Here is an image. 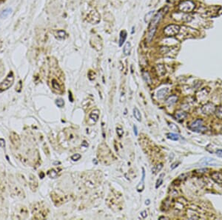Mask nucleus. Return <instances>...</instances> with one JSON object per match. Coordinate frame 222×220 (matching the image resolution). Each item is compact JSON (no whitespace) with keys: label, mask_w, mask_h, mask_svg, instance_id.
Wrapping results in <instances>:
<instances>
[{"label":"nucleus","mask_w":222,"mask_h":220,"mask_svg":"<svg viewBox=\"0 0 222 220\" xmlns=\"http://www.w3.org/2000/svg\"><path fill=\"white\" fill-rule=\"evenodd\" d=\"M141 216L142 217V218H143V219H145V218H147V211H142V212L141 213Z\"/></svg>","instance_id":"f704fd0d"},{"label":"nucleus","mask_w":222,"mask_h":220,"mask_svg":"<svg viewBox=\"0 0 222 220\" xmlns=\"http://www.w3.org/2000/svg\"><path fill=\"white\" fill-rule=\"evenodd\" d=\"M162 167H163V165L162 164V163H160V164H159V165H157V166H156L155 167V168H154V170H156L155 171H154V173H156V172H159L162 169Z\"/></svg>","instance_id":"2f4dec72"},{"label":"nucleus","mask_w":222,"mask_h":220,"mask_svg":"<svg viewBox=\"0 0 222 220\" xmlns=\"http://www.w3.org/2000/svg\"><path fill=\"white\" fill-rule=\"evenodd\" d=\"M66 36H67V34H66L65 31H61V30L57 31V36H58V39H64V38L66 37Z\"/></svg>","instance_id":"393cba45"},{"label":"nucleus","mask_w":222,"mask_h":220,"mask_svg":"<svg viewBox=\"0 0 222 220\" xmlns=\"http://www.w3.org/2000/svg\"><path fill=\"white\" fill-rule=\"evenodd\" d=\"M180 164V162H175L174 164H172V165H171V169L172 170H173V169H175V167H178V165Z\"/></svg>","instance_id":"c9c22d12"},{"label":"nucleus","mask_w":222,"mask_h":220,"mask_svg":"<svg viewBox=\"0 0 222 220\" xmlns=\"http://www.w3.org/2000/svg\"><path fill=\"white\" fill-rule=\"evenodd\" d=\"M69 99L70 100V102H73V99L72 94H71V93L70 91H69Z\"/></svg>","instance_id":"58836bf2"},{"label":"nucleus","mask_w":222,"mask_h":220,"mask_svg":"<svg viewBox=\"0 0 222 220\" xmlns=\"http://www.w3.org/2000/svg\"><path fill=\"white\" fill-rule=\"evenodd\" d=\"M215 113L216 115V116L219 118V119H222V106H220L218 108L216 109V111H215Z\"/></svg>","instance_id":"a878e982"},{"label":"nucleus","mask_w":222,"mask_h":220,"mask_svg":"<svg viewBox=\"0 0 222 220\" xmlns=\"http://www.w3.org/2000/svg\"><path fill=\"white\" fill-rule=\"evenodd\" d=\"M0 147L1 148H5V141L4 139H1L0 138Z\"/></svg>","instance_id":"473e14b6"},{"label":"nucleus","mask_w":222,"mask_h":220,"mask_svg":"<svg viewBox=\"0 0 222 220\" xmlns=\"http://www.w3.org/2000/svg\"><path fill=\"white\" fill-rule=\"evenodd\" d=\"M10 140L12 143V145L16 148H19L20 144H21V141H20V138L19 136V135L15 133V132H12L10 135Z\"/></svg>","instance_id":"0eeeda50"},{"label":"nucleus","mask_w":222,"mask_h":220,"mask_svg":"<svg viewBox=\"0 0 222 220\" xmlns=\"http://www.w3.org/2000/svg\"><path fill=\"white\" fill-rule=\"evenodd\" d=\"M162 16H163V12L162 10H160L152 18L149 28H148V34L147 36V39L149 42H150L152 41V39H153L156 31V29H157L158 24L159 23L161 19L162 18Z\"/></svg>","instance_id":"f257e3e1"},{"label":"nucleus","mask_w":222,"mask_h":220,"mask_svg":"<svg viewBox=\"0 0 222 220\" xmlns=\"http://www.w3.org/2000/svg\"><path fill=\"white\" fill-rule=\"evenodd\" d=\"M145 204H146V205H149V204H150V200H149V199H147V200L146 201Z\"/></svg>","instance_id":"a19ab883"},{"label":"nucleus","mask_w":222,"mask_h":220,"mask_svg":"<svg viewBox=\"0 0 222 220\" xmlns=\"http://www.w3.org/2000/svg\"><path fill=\"white\" fill-rule=\"evenodd\" d=\"M133 130H134V133H135V135L137 136V135H138V130H137V127H136V125L133 126Z\"/></svg>","instance_id":"4c0bfd02"},{"label":"nucleus","mask_w":222,"mask_h":220,"mask_svg":"<svg viewBox=\"0 0 222 220\" xmlns=\"http://www.w3.org/2000/svg\"><path fill=\"white\" fill-rule=\"evenodd\" d=\"M168 1H171V2H172V1H174L175 0H168Z\"/></svg>","instance_id":"79ce46f5"},{"label":"nucleus","mask_w":222,"mask_h":220,"mask_svg":"<svg viewBox=\"0 0 222 220\" xmlns=\"http://www.w3.org/2000/svg\"><path fill=\"white\" fill-rule=\"evenodd\" d=\"M155 11H150V13H148L146 16H145V18H144V22H149L150 20L152 19L153 18V14L154 13Z\"/></svg>","instance_id":"cd10ccee"},{"label":"nucleus","mask_w":222,"mask_h":220,"mask_svg":"<svg viewBox=\"0 0 222 220\" xmlns=\"http://www.w3.org/2000/svg\"><path fill=\"white\" fill-rule=\"evenodd\" d=\"M14 74L13 71H10L7 76H6V78L0 83V93L4 92L7 90H8L13 85L14 82Z\"/></svg>","instance_id":"f03ea898"},{"label":"nucleus","mask_w":222,"mask_h":220,"mask_svg":"<svg viewBox=\"0 0 222 220\" xmlns=\"http://www.w3.org/2000/svg\"><path fill=\"white\" fill-rule=\"evenodd\" d=\"M81 157H82V156L79 154H75L71 157V159L73 161H78L81 159Z\"/></svg>","instance_id":"7c9ffc66"},{"label":"nucleus","mask_w":222,"mask_h":220,"mask_svg":"<svg viewBox=\"0 0 222 220\" xmlns=\"http://www.w3.org/2000/svg\"><path fill=\"white\" fill-rule=\"evenodd\" d=\"M216 155H217L219 157L222 158V149H219V150H217L216 152Z\"/></svg>","instance_id":"72a5a7b5"},{"label":"nucleus","mask_w":222,"mask_h":220,"mask_svg":"<svg viewBox=\"0 0 222 220\" xmlns=\"http://www.w3.org/2000/svg\"><path fill=\"white\" fill-rule=\"evenodd\" d=\"M165 176V174L164 173H162L160 176H159V179L157 180V182H156V188H159L161 185H162V184L163 183V177Z\"/></svg>","instance_id":"b1692460"},{"label":"nucleus","mask_w":222,"mask_h":220,"mask_svg":"<svg viewBox=\"0 0 222 220\" xmlns=\"http://www.w3.org/2000/svg\"><path fill=\"white\" fill-rule=\"evenodd\" d=\"M204 122L201 119H198L195 121H193L189 126V128L195 132H201L207 130V127H204L203 125Z\"/></svg>","instance_id":"20e7f679"},{"label":"nucleus","mask_w":222,"mask_h":220,"mask_svg":"<svg viewBox=\"0 0 222 220\" xmlns=\"http://www.w3.org/2000/svg\"><path fill=\"white\" fill-rule=\"evenodd\" d=\"M144 178H145V170L144 168H142V178H141V181L140 182L139 185L137 187V190L139 192H141L144 190Z\"/></svg>","instance_id":"9b49d317"},{"label":"nucleus","mask_w":222,"mask_h":220,"mask_svg":"<svg viewBox=\"0 0 222 220\" xmlns=\"http://www.w3.org/2000/svg\"><path fill=\"white\" fill-rule=\"evenodd\" d=\"M12 13V9L10 8H6L4 10H2L0 13V18L1 19H4L7 18L10 13Z\"/></svg>","instance_id":"f3484780"},{"label":"nucleus","mask_w":222,"mask_h":220,"mask_svg":"<svg viewBox=\"0 0 222 220\" xmlns=\"http://www.w3.org/2000/svg\"><path fill=\"white\" fill-rule=\"evenodd\" d=\"M133 116L135 117V119L138 121V122H141V115L139 110L137 108H133Z\"/></svg>","instance_id":"6ab92c4d"},{"label":"nucleus","mask_w":222,"mask_h":220,"mask_svg":"<svg viewBox=\"0 0 222 220\" xmlns=\"http://www.w3.org/2000/svg\"><path fill=\"white\" fill-rule=\"evenodd\" d=\"M142 76L144 79V81L147 83V84H151V78L149 75V73L147 72V71H144L142 73Z\"/></svg>","instance_id":"aec40b11"},{"label":"nucleus","mask_w":222,"mask_h":220,"mask_svg":"<svg viewBox=\"0 0 222 220\" xmlns=\"http://www.w3.org/2000/svg\"><path fill=\"white\" fill-rule=\"evenodd\" d=\"M216 109V106L213 103L209 102V103H207L206 105H203L202 108H201V110L202 113L204 115H211L215 113Z\"/></svg>","instance_id":"423d86ee"},{"label":"nucleus","mask_w":222,"mask_h":220,"mask_svg":"<svg viewBox=\"0 0 222 220\" xmlns=\"http://www.w3.org/2000/svg\"><path fill=\"white\" fill-rule=\"evenodd\" d=\"M130 51H131V44L130 42H127L123 48V53L124 54V55L128 56L130 55Z\"/></svg>","instance_id":"dca6fc26"},{"label":"nucleus","mask_w":222,"mask_h":220,"mask_svg":"<svg viewBox=\"0 0 222 220\" xmlns=\"http://www.w3.org/2000/svg\"><path fill=\"white\" fill-rule=\"evenodd\" d=\"M178 100V96H175V95H172V96H170L166 101V104L168 105V106H172Z\"/></svg>","instance_id":"4468645a"},{"label":"nucleus","mask_w":222,"mask_h":220,"mask_svg":"<svg viewBox=\"0 0 222 220\" xmlns=\"http://www.w3.org/2000/svg\"><path fill=\"white\" fill-rule=\"evenodd\" d=\"M48 175L51 178H52V179H56V178L57 177V176H58V173L54 169H51V170H48Z\"/></svg>","instance_id":"5701e85b"},{"label":"nucleus","mask_w":222,"mask_h":220,"mask_svg":"<svg viewBox=\"0 0 222 220\" xmlns=\"http://www.w3.org/2000/svg\"><path fill=\"white\" fill-rule=\"evenodd\" d=\"M51 88H53V90H54L56 92H61V87L60 85V84L58 83V80H56V79H53L51 82Z\"/></svg>","instance_id":"9d476101"},{"label":"nucleus","mask_w":222,"mask_h":220,"mask_svg":"<svg viewBox=\"0 0 222 220\" xmlns=\"http://www.w3.org/2000/svg\"><path fill=\"white\" fill-rule=\"evenodd\" d=\"M195 3L190 0L181 1L178 4V10L182 13H190L195 9Z\"/></svg>","instance_id":"7ed1b4c3"},{"label":"nucleus","mask_w":222,"mask_h":220,"mask_svg":"<svg viewBox=\"0 0 222 220\" xmlns=\"http://www.w3.org/2000/svg\"><path fill=\"white\" fill-rule=\"evenodd\" d=\"M168 92H169V89H168L167 88H162V89H160L159 91H157V93H156V96H157V98L159 99H163L166 96V95H167Z\"/></svg>","instance_id":"1a4fd4ad"},{"label":"nucleus","mask_w":222,"mask_h":220,"mask_svg":"<svg viewBox=\"0 0 222 220\" xmlns=\"http://www.w3.org/2000/svg\"><path fill=\"white\" fill-rule=\"evenodd\" d=\"M56 105L59 108H62L64 105V102L62 99H57L56 100Z\"/></svg>","instance_id":"c85d7f7f"},{"label":"nucleus","mask_w":222,"mask_h":220,"mask_svg":"<svg viewBox=\"0 0 222 220\" xmlns=\"http://www.w3.org/2000/svg\"><path fill=\"white\" fill-rule=\"evenodd\" d=\"M210 176H211L212 179L215 182H216L219 185H222V173L218 172V171H214L210 174Z\"/></svg>","instance_id":"6e6552de"},{"label":"nucleus","mask_w":222,"mask_h":220,"mask_svg":"<svg viewBox=\"0 0 222 220\" xmlns=\"http://www.w3.org/2000/svg\"><path fill=\"white\" fill-rule=\"evenodd\" d=\"M116 133H117V135H118L119 137H122V136H123V134H124V130H123V129H122L121 127H116Z\"/></svg>","instance_id":"c756f323"},{"label":"nucleus","mask_w":222,"mask_h":220,"mask_svg":"<svg viewBox=\"0 0 222 220\" xmlns=\"http://www.w3.org/2000/svg\"><path fill=\"white\" fill-rule=\"evenodd\" d=\"M99 110H93L90 116H89V118L93 121V122H96L99 119Z\"/></svg>","instance_id":"f8f14e48"},{"label":"nucleus","mask_w":222,"mask_h":220,"mask_svg":"<svg viewBox=\"0 0 222 220\" xmlns=\"http://www.w3.org/2000/svg\"><path fill=\"white\" fill-rule=\"evenodd\" d=\"M156 70L158 72V73L160 75V76H163L165 74V72H166V70H165V67L163 64H157L156 66Z\"/></svg>","instance_id":"a211bd4d"},{"label":"nucleus","mask_w":222,"mask_h":220,"mask_svg":"<svg viewBox=\"0 0 222 220\" xmlns=\"http://www.w3.org/2000/svg\"><path fill=\"white\" fill-rule=\"evenodd\" d=\"M169 127L170 128V130H173V131H177V132H179L180 130H179V128H178V127L176 125H175L174 123H172V122H170V123H169Z\"/></svg>","instance_id":"bb28decb"},{"label":"nucleus","mask_w":222,"mask_h":220,"mask_svg":"<svg viewBox=\"0 0 222 220\" xmlns=\"http://www.w3.org/2000/svg\"><path fill=\"white\" fill-rule=\"evenodd\" d=\"M127 33L126 31H121L120 33V39H119V46H122L127 39Z\"/></svg>","instance_id":"2eb2a0df"},{"label":"nucleus","mask_w":222,"mask_h":220,"mask_svg":"<svg viewBox=\"0 0 222 220\" xmlns=\"http://www.w3.org/2000/svg\"><path fill=\"white\" fill-rule=\"evenodd\" d=\"M180 32V27L177 25H169L164 29V33L166 36H174Z\"/></svg>","instance_id":"39448f33"},{"label":"nucleus","mask_w":222,"mask_h":220,"mask_svg":"<svg viewBox=\"0 0 222 220\" xmlns=\"http://www.w3.org/2000/svg\"><path fill=\"white\" fill-rule=\"evenodd\" d=\"M162 219H165V220H168V218H167V217H159V220H162Z\"/></svg>","instance_id":"ea45409f"},{"label":"nucleus","mask_w":222,"mask_h":220,"mask_svg":"<svg viewBox=\"0 0 222 220\" xmlns=\"http://www.w3.org/2000/svg\"><path fill=\"white\" fill-rule=\"evenodd\" d=\"M166 136L168 139L173 140V141H177L179 139V136L176 133H169L166 134Z\"/></svg>","instance_id":"412c9836"},{"label":"nucleus","mask_w":222,"mask_h":220,"mask_svg":"<svg viewBox=\"0 0 222 220\" xmlns=\"http://www.w3.org/2000/svg\"><path fill=\"white\" fill-rule=\"evenodd\" d=\"M207 170H208V169H207V168L205 169V168H204V169H200V170H197L196 171H197V172H198V173H204V172H206Z\"/></svg>","instance_id":"e433bc0d"},{"label":"nucleus","mask_w":222,"mask_h":220,"mask_svg":"<svg viewBox=\"0 0 222 220\" xmlns=\"http://www.w3.org/2000/svg\"><path fill=\"white\" fill-rule=\"evenodd\" d=\"M188 114L183 110H178L175 112V117L179 120H183L187 117Z\"/></svg>","instance_id":"ddd939ff"},{"label":"nucleus","mask_w":222,"mask_h":220,"mask_svg":"<svg viewBox=\"0 0 222 220\" xmlns=\"http://www.w3.org/2000/svg\"><path fill=\"white\" fill-rule=\"evenodd\" d=\"M215 162V159H212V158H209V157H207L204 159H202V162L201 163L204 164V165H213V162Z\"/></svg>","instance_id":"4be33fe9"}]
</instances>
